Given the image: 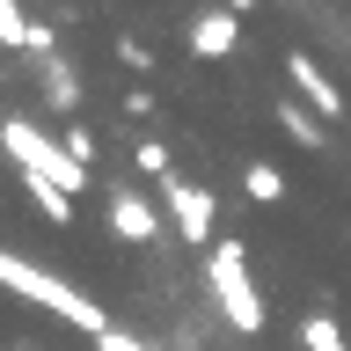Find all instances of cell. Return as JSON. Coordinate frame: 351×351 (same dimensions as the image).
Listing matches in <instances>:
<instances>
[{"label": "cell", "instance_id": "cell-1", "mask_svg": "<svg viewBox=\"0 0 351 351\" xmlns=\"http://www.w3.org/2000/svg\"><path fill=\"white\" fill-rule=\"evenodd\" d=\"M0 278H8V293H22V300H37V307H51L59 322H73V329H88V337H110V315L88 293H73L66 278H51V271H37V263H22V256H0Z\"/></svg>", "mask_w": 351, "mask_h": 351}, {"label": "cell", "instance_id": "cell-2", "mask_svg": "<svg viewBox=\"0 0 351 351\" xmlns=\"http://www.w3.org/2000/svg\"><path fill=\"white\" fill-rule=\"evenodd\" d=\"M205 285H213L227 329H241V337L263 329V293H256V278H249V249H241V241H213V249H205Z\"/></svg>", "mask_w": 351, "mask_h": 351}, {"label": "cell", "instance_id": "cell-3", "mask_svg": "<svg viewBox=\"0 0 351 351\" xmlns=\"http://www.w3.org/2000/svg\"><path fill=\"white\" fill-rule=\"evenodd\" d=\"M0 139H8V154H15V169L22 176H44V183H59L66 197H81L88 191V161H73V154H66V139H44L37 125H22V117H8V132H0Z\"/></svg>", "mask_w": 351, "mask_h": 351}, {"label": "cell", "instance_id": "cell-4", "mask_svg": "<svg viewBox=\"0 0 351 351\" xmlns=\"http://www.w3.org/2000/svg\"><path fill=\"white\" fill-rule=\"evenodd\" d=\"M161 213H169V227H176L183 241L213 249V227H219V197L205 191V183H183V176H169V183H161Z\"/></svg>", "mask_w": 351, "mask_h": 351}, {"label": "cell", "instance_id": "cell-5", "mask_svg": "<svg viewBox=\"0 0 351 351\" xmlns=\"http://www.w3.org/2000/svg\"><path fill=\"white\" fill-rule=\"evenodd\" d=\"M234 44H241V15L227 0H219V8H197V22H191V51L197 59H227Z\"/></svg>", "mask_w": 351, "mask_h": 351}, {"label": "cell", "instance_id": "cell-6", "mask_svg": "<svg viewBox=\"0 0 351 351\" xmlns=\"http://www.w3.org/2000/svg\"><path fill=\"white\" fill-rule=\"evenodd\" d=\"M161 219H169V213H154L139 191H110V234H117V241H154Z\"/></svg>", "mask_w": 351, "mask_h": 351}, {"label": "cell", "instance_id": "cell-7", "mask_svg": "<svg viewBox=\"0 0 351 351\" xmlns=\"http://www.w3.org/2000/svg\"><path fill=\"white\" fill-rule=\"evenodd\" d=\"M285 73H293V88H300L307 103L322 110V117H344V88L329 81V73H322L315 59H307V51H293V59H285Z\"/></svg>", "mask_w": 351, "mask_h": 351}, {"label": "cell", "instance_id": "cell-8", "mask_svg": "<svg viewBox=\"0 0 351 351\" xmlns=\"http://www.w3.org/2000/svg\"><path fill=\"white\" fill-rule=\"evenodd\" d=\"M37 95H44V110L73 117V110H81V73H73V66H66L59 51H51V59L37 66Z\"/></svg>", "mask_w": 351, "mask_h": 351}, {"label": "cell", "instance_id": "cell-9", "mask_svg": "<svg viewBox=\"0 0 351 351\" xmlns=\"http://www.w3.org/2000/svg\"><path fill=\"white\" fill-rule=\"evenodd\" d=\"M22 191H29V205H37L51 227H66V219H73V197H66L59 183H44V176H22Z\"/></svg>", "mask_w": 351, "mask_h": 351}, {"label": "cell", "instance_id": "cell-10", "mask_svg": "<svg viewBox=\"0 0 351 351\" xmlns=\"http://www.w3.org/2000/svg\"><path fill=\"white\" fill-rule=\"evenodd\" d=\"M241 191L256 197V205H278V197H285V176L271 169V161H249V169H241Z\"/></svg>", "mask_w": 351, "mask_h": 351}, {"label": "cell", "instance_id": "cell-11", "mask_svg": "<svg viewBox=\"0 0 351 351\" xmlns=\"http://www.w3.org/2000/svg\"><path fill=\"white\" fill-rule=\"evenodd\" d=\"M278 132L293 139V147H322V125L307 117V103H278Z\"/></svg>", "mask_w": 351, "mask_h": 351}, {"label": "cell", "instance_id": "cell-12", "mask_svg": "<svg viewBox=\"0 0 351 351\" xmlns=\"http://www.w3.org/2000/svg\"><path fill=\"white\" fill-rule=\"evenodd\" d=\"M300 351H351V337L329 322V315H307L300 322Z\"/></svg>", "mask_w": 351, "mask_h": 351}, {"label": "cell", "instance_id": "cell-13", "mask_svg": "<svg viewBox=\"0 0 351 351\" xmlns=\"http://www.w3.org/2000/svg\"><path fill=\"white\" fill-rule=\"evenodd\" d=\"M29 29L37 22H22V0H0V44L8 51H29Z\"/></svg>", "mask_w": 351, "mask_h": 351}, {"label": "cell", "instance_id": "cell-14", "mask_svg": "<svg viewBox=\"0 0 351 351\" xmlns=\"http://www.w3.org/2000/svg\"><path fill=\"white\" fill-rule=\"evenodd\" d=\"M132 161H139L154 183H169V176H176V169H169V147H161V139H139V147H132Z\"/></svg>", "mask_w": 351, "mask_h": 351}, {"label": "cell", "instance_id": "cell-15", "mask_svg": "<svg viewBox=\"0 0 351 351\" xmlns=\"http://www.w3.org/2000/svg\"><path fill=\"white\" fill-rule=\"evenodd\" d=\"M117 59H125L132 73H154V44H139V37H117Z\"/></svg>", "mask_w": 351, "mask_h": 351}, {"label": "cell", "instance_id": "cell-16", "mask_svg": "<svg viewBox=\"0 0 351 351\" xmlns=\"http://www.w3.org/2000/svg\"><path fill=\"white\" fill-rule=\"evenodd\" d=\"M66 154H73V161H88V169H95V132H88V125H73V132H66Z\"/></svg>", "mask_w": 351, "mask_h": 351}, {"label": "cell", "instance_id": "cell-17", "mask_svg": "<svg viewBox=\"0 0 351 351\" xmlns=\"http://www.w3.org/2000/svg\"><path fill=\"white\" fill-rule=\"evenodd\" d=\"M22 59H37V66L51 59V22H37V29H29V51H22Z\"/></svg>", "mask_w": 351, "mask_h": 351}, {"label": "cell", "instance_id": "cell-18", "mask_svg": "<svg viewBox=\"0 0 351 351\" xmlns=\"http://www.w3.org/2000/svg\"><path fill=\"white\" fill-rule=\"evenodd\" d=\"M227 8H234V15H249V8H256V0H227Z\"/></svg>", "mask_w": 351, "mask_h": 351}]
</instances>
